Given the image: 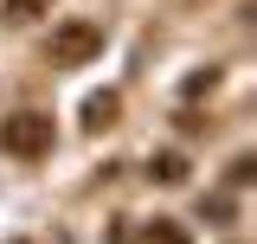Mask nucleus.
<instances>
[{"label": "nucleus", "instance_id": "f257e3e1", "mask_svg": "<svg viewBox=\"0 0 257 244\" xmlns=\"http://www.w3.org/2000/svg\"><path fill=\"white\" fill-rule=\"evenodd\" d=\"M58 142V129L52 116H39V109H20V116L0 122V154H13V161H45Z\"/></svg>", "mask_w": 257, "mask_h": 244}, {"label": "nucleus", "instance_id": "f03ea898", "mask_svg": "<svg viewBox=\"0 0 257 244\" xmlns=\"http://www.w3.org/2000/svg\"><path fill=\"white\" fill-rule=\"evenodd\" d=\"M90 58H103V20H58L52 26V64L77 71Z\"/></svg>", "mask_w": 257, "mask_h": 244}, {"label": "nucleus", "instance_id": "7ed1b4c3", "mask_svg": "<svg viewBox=\"0 0 257 244\" xmlns=\"http://www.w3.org/2000/svg\"><path fill=\"white\" fill-rule=\"evenodd\" d=\"M148 180H161V186H180V180H187V154H180V148H161V154H148Z\"/></svg>", "mask_w": 257, "mask_h": 244}, {"label": "nucleus", "instance_id": "20e7f679", "mask_svg": "<svg viewBox=\"0 0 257 244\" xmlns=\"http://www.w3.org/2000/svg\"><path fill=\"white\" fill-rule=\"evenodd\" d=\"M116 109H122L116 96H90V103H84V116H90V129H116Z\"/></svg>", "mask_w": 257, "mask_h": 244}, {"label": "nucleus", "instance_id": "39448f33", "mask_svg": "<svg viewBox=\"0 0 257 244\" xmlns=\"http://www.w3.org/2000/svg\"><path fill=\"white\" fill-rule=\"evenodd\" d=\"M148 244H193V238H187L180 218H155V225H148Z\"/></svg>", "mask_w": 257, "mask_h": 244}, {"label": "nucleus", "instance_id": "423d86ee", "mask_svg": "<svg viewBox=\"0 0 257 244\" xmlns=\"http://www.w3.org/2000/svg\"><path fill=\"white\" fill-rule=\"evenodd\" d=\"M45 13V0H0V20H13V26H26Z\"/></svg>", "mask_w": 257, "mask_h": 244}, {"label": "nucleus", "instance_id": "0eeeda50", "mask_svg": "<svg viewBox=\"0 0 257 244\" xmlns=\"http://www.w3.org/2000/svg\"><path fill=\"white\" fill-rule=\"evenodd\" d=\"M225 180H231V186H251V180H257V161H251V154H238V161H231V174H225Z\"/></svg>", "mask_w": 257, "mask_h": 244}]
</instances>
